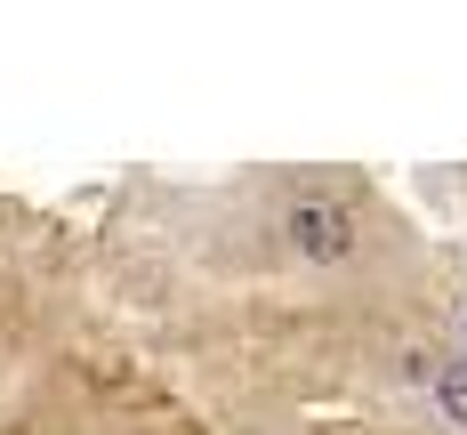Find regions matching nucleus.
<instances>
[{
  "mask_svg": "<svg viewBox=\"0 0 467 435\" xmlns=\"http://www.w3.org/2000/svg\"><path fill=\"white\" fill-rule=\"evenodd\" d=\"M282 234H290V250H298V258H347V250H355V218H347V210H338V202H323V193H298V202H290V218H282Z\"/></svg>",
  "mask_w": 467,
  "mask_h": 435,
  "instance_id": "f257e3e1",
  "label": "nucleus"
},
{
  "mask_svg": "<svg viewBox=\"0 0 467 435\" xmlns=\"http://www.w3.org/2000/svg\"><path fill=\"white\" fill-rule=\"evenodd\" d=\"M435 395H443V411L467 428V363H443V379H435Z\"/></svg>",
  "mask_w": 467,
  "mask_h": 435,
  "instance_id": "f03ea898",
  "label": "nucleus"
}]
</instances>
